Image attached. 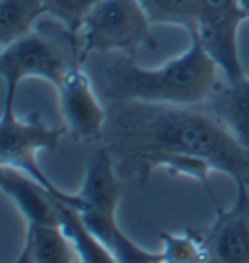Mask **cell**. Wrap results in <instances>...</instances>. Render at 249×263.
I'll list each match as a JSON object with an SVG mask.
<instances>
[{
	"label": "cell",
	"instance_id": "9",
	"mask_svg": "<svg viewBox=\"0 0 249 263\" xmlns=\"http://www.w3.org/2000/svg\"><path fill=\"white\" fill-rule=\"evenodd\" d=\"M82 199V211H95L105 215H117L119 205V176L117 166L111 151L98 148L90 154L86 162V174H84L82 187L78 191Z\"/></svg>",
	"mask_w": 249,
	"mask_h": 263
},
{
	"label": "cell",
	"instance_id": "5",
	"mask_svg": "<svg viewBox=\"0 0 249 263\" xmlns=\"http://www.w3.org/2000/svg\"><path fill=\"white\" fill-rule=\"evenodd\" d=\"M66 129L49 127L37 113L26 119H20L18 115L2 117L0 121V164L24 172L26 176L35 179L59 201H65L76 209H84V203L78 193H66L59 189L43 174V170L37 166V154L41 151L55 152L59 142L63 139Z\"/></svg>",
	"mask_w": 249,
	"mask_h": 263
},
{
	"label": "cell",
	"instance_id": "19",
	"mask_svg": "<svg viewBox=\"0 0 249 263\" xmlns=\"http://www.w3.org/2000/svg\"><path fill=\"white\" fill-rule=\"evenodd\" d=\"M247 183H249V181H247Z\"/></svg>",
	"mask_w": 249,
	"mask_h": 263
},
{
	"label": "cell",
	"instance_id": "12",
	"mask_svg": "<svg viewBox=\"0 0 249 263\" xmlns=\"http://www.w3.org/2000/svg\"><path fill=\"white\" fill-rule=\"evenodd\" d=\"M56 213H59V224L72 242L78 259L82 263H115V257L105 248L102 240L93 234L84 222L80 209L68 205L65 201L55 199Z\"/></svg>",
	"mask_w": 249,
	"mask_h": 263
},
{
	"label": "cell",
	"instance_id": "14",
	"mask_svg": "<svg viewBox=\"0 0 249 263\" xmlns=\"http://www.w3.org/2000/svg\"><path fill=\"white\" fill-rule=\"evenodd\" d=\"M41 16H47L43 0H0V47L33 31Z\"/></svg>",
	"mask_w": 249,
	"mask_h": 263
},
{
	"label": "cell",
	"instance_id": "7",
	"mask_svg": "<svg viewBox=\"0 0 249 263\" xmlns=\"http://www.w3.org/2000/svg\"><path fill=\"white\" fill-rule=\"evenodd\" d=\"M59 92V109L66 133L80 142H100L105 137L109 111L102 105L84 72L82 63L74 65L63 78Z\"/></svg>",
	"mask_w": 249,
	"mask_h": 263
},
{
	"label": "cell",
	"instance_id": "10",
	"mask_svg": "<svg viewBox=\"0 0 249 263\" xmlns=\"http://www.w3.org/2000/svg\"><path fill=\"white\" fill-rule=\"evenodd\" d=\"M0 187L18 205L26 224H59L55 197L24 172L0 164Z\"/></svg>",
	"mask_w": 249,
	"mask_h": 263
},
{
	"label": "cell",
	"instance_id": "4",
	"mask_svg": "<svg viewBox=\"0 0 249 263\" xmlns=\"http://www.w3.org/2000/svg\"><path fill=\"white\" fill-rule=\"evenodd\" d=\"M152 22L139 0H100L86 16L80 37V59L90 53L135 55L142 47H154Z\"/></svg>",
	"mask_w": 249,
	"mask_h": 263
},
{
	"label": "cell",
	"instance_id": "11",
	"mask_svg": "<svg viewBox=\"0 0 249 263\" xmlns=\"http://www.w3.org/2000/svg\"><path fill=\"white\" fill-rule=\"evenodd\" d=\"M18 263H74L80 261L61 224H26V240Z\"/></svg>",
	"mask_w": 249,
	"mask_h": 263
},
{
	"label": "cell",
	"instance_id": "16",
	"mask_svg": "<svg viewBox=\"0 0 249 263\" xmlns=\"http://www.w3.org/2000/svg\"><path fill=\"white\" fill-rule=\"evenodd\" d=\"M47 16L55 18L63 28L76 35L82 28L86 16L100 0H43Z\"/></svg>",
	"mask_w": 249,
	"mask_h": 263
},
{
	"label": "cell",
	"instance_id": "15",
	"mask_svg": "<svg viewBox=\"0 0 249 263\" xmlns=\"http://www.w3.org/2000/svg\"><path fill=\"white\" fill-rule=\"evenodd\" d=\"M152 24H169L191 31L197 24V0H139Z\"/></svg>",
	"mask_w": 249,
	"mask_h": 263
},
{
	"label": "cell",
	"instance_id": "13",
	"mask_svg": "<svg viewBox=\"0 0 249 263\" xmlns=\"http://www.w3.org/2000/svg\"><path fill=\"white\" fill-rule=\"evenodd\" d=\"M210 111L249 151V76L236 84H228L213 96Z\"/></svg>",
	"mask_w": 249,
	"mask_h": 263
},
{
	"label": "cell",
	"instance_id": "17",
	"mask_svg": "<svg viewBox=\"0 0 249 263\" xmlns=\"http://www.w3.org/2000/svg\"><path fill=\"white\" fill-rule=\"evenodd\" d=\"M164 248L162 252L166 255V261L171 263H185V261H206L204 244L199 240H193L189 234L179 236H162Z\"/></svg>",
	"mask_w": 249,
	"mask_h": 263
},
{
	"label": "cell",
	"instance_id": "6",
	"mask_svg": "<svg viewBox=\"0 0 249 263\" xmlns=\"http://www.w3.org/2000/svg\"><path fill=\"white\" fill-rule=\"evenodd\" d=\"M197 24L189 31L201 41L204 51L220 68L226 84H236L245 78L241 68L238 31L247 20L238 0H197Z\"/></svg>",
	"mask_w": 249,
	"mask_h": 263
},
{
	"label": "cell",
	"instance_id": "8",
	"mask_svg": "<svg viewBox=\"0 0 249 263\" xmlns=\"http://www.w3.org/2000/svg\"><path fill=\"white\" fill-rule=\"evenodd\" d=\"M206 261L249 263V183H238V197L228 211L216 209V218L203 240Z\"/></svg>",
	"mask_w": 249,
	"mask_h": 263
},
{
	"label": "cell",
	"instance_id": "1",
	"mask_svg": "<svg viewBox=\"0 0 249 263\" xmlns=\"http://www.w3.org/2000/svg\"><path fill=\"white\" fill-rule=\"evenodd\" d=\"M103 139L115 162L137 170L142 181L150 162L167 154H195L236 183L249 181V151L213 111L195 105L111 104Z\"/></svg>",
	"mask_w": 249,
	"mask_h": 263
},
{
	"label": "cell",
	"instance_id": "18",
	"mask_svg": "<svg viewBox=\"0 0 249 263\" xmlns=\"http://www.w3.org/2000/svg\"><path fill=\"white\" fill-rule=\"evenodd\" d=\"M238 2H240L241 10L245 12V16H247V20H249V0H238Z\"/></svg>",
	"mask_w": 249,
	"mask_h": 263
},
{
	"label": "cell",
	"instance_id": "3",
	"mask_svg": "<svg viewBox=\"0 0 249 263\" xmlns=\"http://www.w3.org/2000/svg\"><path fill=\"white\" fill-rule=\"evenodd\" d=\"M78 51H66L59 41L41 31H29L24 37L0 47V76L4 80V105L2 117L14 115V102L18 86L26 78H41L55 88L74 65L82 63Z\"/></svg>",
	"mask_w": 249,
	"mask_h": 263
},
{
	"label": "cell",
	"instance_id": "2",
	"mask_svg": "<svg viewBox=\"0 0 249 263\" xmlns=\"http://www.w3.org/2000/svg\"><path fill=\"white\" fill-rule=\"evenodd\" d=\"M191 35V45L179 57L156 68L135 63L132 55L115 59L105 68V98L117 102H144L166 105H199L210 100L218 88L220 68Z\"/></svg>",
	"mask_w": 249,
	"mask_h": 263
}]
</instances>
